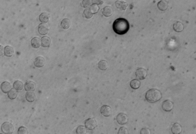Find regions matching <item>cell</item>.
Listing matches in <instances>:
<instances>
[{
    "instance_id": "1",
    "label": "cell",
    "mask_w": 196,
    "mask_h": 134,
    "mask_svg": "<svg viewBox=\"0 0 196 134\" xmlns=\"http://www.w3.org/2000/svg\"><path fill=\"white\" fill-rule=\"evenodd\" d=\"M130 28L128 21L123 18L117 19L113 24V29L114 32L119 35H123L127 33Z\"/></svg>"
},
{
    "instance_id": "2",
    "label": "cell",
    "mask_w": 196,
    "mask_h": 134,
    "mask_svg": "<svg viewBox=\"0 0 196 134\" xmlns=\"http://www.w3.org/2000/svg\"><path fill=\"white\" fill-rule=\"evenodd\" d=\"M162 97L161 91L155 89H150L147 92L145 99L148 102L154 103L159 101Z\"/></svg>"
},
{
    "instance_id": "3",
    "label": "cell",
    "mask_w": 196,
    "mask_h": 134,
    "mask_svg": "<svg viewBox=\"0 0 196 134\" xmlns=\"http://www.w3.org/2000/svg\"><path fill=\"white\" fill-rule=\"evenodd\" d=\"M1 130L5 134H11L14 130L13 125L9 122H4L2 125Z\"/></svg>"
},
{
    "instance_id": "4",
    "label": "cell",
    "mask_w": 196,
    "mask_h": 134,
    "mask_svg": "<svg viewBox=\"0 0 196 134\" xmlns=\"http://www.w3.org/2000/svg\"><path fill=\"white\" fill-rule=\"evenodd\" d=\"M85 125L87 129L93 130L97 127V122L94 118H88L85 121Z\"/></svg>"
},
{
    "instance_id": "5",
    "label": "cell",
    "mask_w": 196,
    "mask_h": 134,
    "mask_svg": "<svg viewBox=\"0 0 196 134\" xmlns=\"http://www.w3.org/2000/svg\"><path fill=\"white\" fill-rule=\"evenodd\" d=\"M116 121L120 125H125L128 122V117L126 114L120 113L117 115Z\"/></svg>"
},
{
    "instance_id": "6",
    "label": "cell",
    "mask_w": 196,
    "mask_h": 134,
    "mask_svg": "<svg viewBox=\"0 0 196 134\" xmlns=\"http://www.w3.org/2000/svg\"><path fill=\"white\" fill-rule=\"evenodd\" d=\"M147 74V71L143 68L138 69L136 71V76L138 79L140 80H143L146 79Z\"/></svg>"
},
{
    "instance_id": "7",
    "label": "cell",
    "mask_w": 196,
    "mask_h": 134,
    "mask_svg": "<svg viewBox=\"0 0 196 134\" xmlns=\"http://www.w3.org/2000/svg\"><path fill=\"white\" fill-rule=\"evenodd\" d=\"M162 108L164 111H171L173 109V103L169 100H164L162 103Z\"/></svg>"
},
{
    "instance_id": "8",
    "label": "cell",
    "mask_w": 196,
    "mask_h": 134,
    "mask_svg": "<svg viewBox=\"0 0 196 134\" xmlns=\"http://www.w3.org/2000/svg\"><path fill=\"white\" fill-rule=\"evenodd\" d=\"M101 113L105 117H108L110 116L112 113V109L110 106L107 105H104L101 108Z\"/></svg>"
},
{
    "instance_id": "9",
    "label": "cell",
    "mask_w": 196,
    "mask_h": 134,
    "mask_svg": "<svg viewBox=\"0 0 196 134\" xmlns=\"http://www.w3.org/2000/svg\"><path fill=\"white\" fill-rule=\"evenodd\" d=\"M36 88V84L32 81H28L25 84V89L27 92L34 91Z\"/></svg>"
},
{
    "instance_id": "10",
    "label": "cell",
    "mask_w": 196,
    "mask_h": 134,
    "mask_svg": "<svg viewBox=\"0 0 196 134\" xmlns=\"http://www.w3.org/2000/svg\"><path fill=\"white\" fill-rule=\"evenodd\" d=\"M49 31V27L47 24L44 23H40L38 27V31L41 35H45L47 34Z\"/></svg>"
},
{
    "instance_id": "11",
    "label": "cell",
    "mask_w": 196,
    "mask_h": 134,
    "mask_svg": "<svg viewBox=\"0 0 196 134\" xmlns=\"http://www.w3.org/2000/svg\"><path fill=\"white\" fill-rule=\"evenodd\" d=\"M171 131L173 134H180L182 131V126L177 123H176L172 126Z\"/></svg>"
},
{
    "instance_id": "12",
    "label": "cell",
    "mask_w": 196,
    "mask_h": 134,
    "mask_svg": "<svg viewBox=\"0 0 196 134\" xmlns=\"http://www.w3.org/2000/svg\"><path fill=\"white\" fill-rule=\"evenodd\" d=\"M45 63L44 58L42 57L39 56L37 57L34 61V64L36 67L41 68L43 67Z\"/></svg>"
},
{
    "instance_id": "13",
    "label": "cell",
    "mask_w": 196,
    "mask_h": 134,
    "mask_svg": "<svg viewBox=\"0 0 196 134\" xmlns=\"http://www.w3.org/2000/svg\"><path fill=\"white\" fill-rule=\"evenodd\" d=\"M113 13H114V10H113L112 8L110 6L105 7L102 9L103 15L106 17H108L111 16Z\"/></svg>"
},
{
    "instance_id": "14",
    "label": "cell",
    "mask_w": 196,
    "mask_h": 134,
    "mask_svg": "<svg viewBox=\"0 0 196 134\" xmlns=\"http://www.w3.org/2000/svg\"><path fill=\"white\" fill-rule=\"evenodd\" d=\"M1 88L3 92L7 93L11 90V84L9 82L5 81L2 83L1 85Z\"/></svg>"
},
{
    "instance_id": "15",
    "label": "cell",
    "mask_w": 196,
    "mask_h": 134,
    "mask_svg": "<svg viewBox=\"0 0 196 134\" xmlns=\"http://www.w3.org/2000/svg\"><path fill=\"white\" fill-rule=\"evenodd\" d=\"M173 28L175 32H180L183 31L184 27V25L182 22H177L173 24Z\"/></svg>"
},
{
    "instance_id": "16",
    "label": "cell",
    "mask_w": 196,
    "mask_h": 134,
    "mask_svg": "<svg viewBox=\"0 0 196 134\" xmlns=\"http://www.w3.org/2000/svg\"><path fill=\"white\" fill-rule=\"evenodd\" d=\"M168 2L166 1H161L157 4V7L161 11H164L167 9L168 7Z\"/></svg>"
},
{
    "instance_id": "17",
    "label": "cell",
    "mask_w": 196,
    "mask_h": 134,
    "mask_svg": "<svg viewBox=\"0 0 196 134\" xmlns=\"http://www.w3.org/2000/svg\"><path fill=\"white\" fill-rule=\"evenodd\" d=\"M115 4L116 7L121 11H125L128 5V4L126 2L120 1H116Z\"/></svg>"
},
{
    "instance_id": "18",
    "label": "cell",
    "mask_w": 196,
    "mask_h": 134,
    "mask_svg": "<svg viewBox=\"0 0 196 134\" xmlns=\"http://www.w3.org/2000/svg\"><path fill=\"white\" fill-rule=\"evenodd\" d=\"M50 17V14L47 13H41L39 16V20L40 22L43 23H47Z\"/></svg>"
},
{
    "instance_id": "19",
    "label": "cell",
    "mask_w": 196,
    "mask_h": 134,
    "mask_svg": "<svg viewBox=\"0 0 196 134\" xmlns=\"http://www.w3.org/2000/svg\"><path fill=\"white\" fill-rule=\"evenodd\" d=\"M41 45L43 47H48L51 43V39L47 36L43 37L41 39Z\"/></svg>"
},
{
    "instance_id": "20",
    "label": "cell",
    "mask_w": 196,
    "mask_h": 134,
    "mask_svg": "<svg viewBox=\"0 0 196 134\" xmlns=\"http://www.w3.org/2000/svg\"><path fill=\"white\" fill-rule=\"evenodd\" d=\"M130 86L131 88L134 89H138L140 87L141 82L137 79H133L130 82Z\"/></svg>"
},
{
    "instance_id": "21",
    "label": "cell",
    "mask_w": 196,
    "mask_h": 134,
    "mask_svg": "<svg viewBox=\"0 0 196 134\" xmlns=\"http://www.w3.org/2000/svg\"><path fill=\"white\" fill-rule=\"evenodd\" d=\"M31 44L32 47L35 48H39L41 46V40L38 37L33 38L31 40Z\"/></svg>"
},
{
    "instance_id": "22",
    "label": "cell",
    "mask_w": 196,
    "mask_h": 134,
    "mask_svg": "<svg viewBox=\"0 0 196 134\" xmlns=\"http://www.w3.org/2000/svg\"><path fill=\"white\" fill-rule=\"evenodd\" d=\"M4 51V54L7 57L12 56L14 52L13 48L9 46L5 47Z\"/></svg>"
},
{
    "instance_id": "23",
    "label": "cell",
    "mask_w": 196,
    "mask_h": 134,
    "mask_svg": "<svg viewBox=\"0 0 196 134\" xmlns=\"http://www.w3.org/2000/svg\"><path fill=\"white\" fill-rule=\"evenodd\" d=\"M108 62L105 60H101L98 62V67L100 70L104 71L107 70L108 68Z\"/></svg>"
},
{
    "instance_id": "24",
    "label": "cell",
    "mask_w": 196,
    "mask_h": 134,
    "mask_svg": "<svg viewBox=\"0 0 196 134\" xmlns=\"http://www.w3.org/2000/svg\"><path fill=\"white\" fill-rule=\"evenodd\" d=\"M18 92L16 89L12 88L8 93V96L10 99H15L17 97Z\"/></svg>"
},
{
    "instance_id": "25",
    "label": "cell",
    "mask_w": 196,
    "mask_h": 134,
    "mask_svg": "<svg viewBox=\"0 0 196 134\" xmlns=\"http://www.w3.org/2000/svg\"><path fill=\"white\" fill-rule=\"evenodd\" d=\"M71 24L70 20L68 19H64L61 22V26L62 28L66 29L69 28Z\"/></svg>"
},
{
    "instance_id": "26",
    "label": "cell",
    "mask_w": 196,
    "mask_h": 134,
    "mask_svg": "<svg viewBox=\"0 0 196 134\" xmlns=\"http://www.w3.org/2000/svg\"><path fill=\"white\" fill-rule=\"evenodd\" d=\"M27 100L29 102H33L36 99L35 94L33 92H28L26 94Z\"/></svg>"
},
{
    "instance_id": "27",
    "label": "cell",
    "mask_w": 196,
    "mask_h": 134,
    "mask_svg": "<svg viewBox=\"0 0 196 134\" xmlns=\"http://www.w3.org/2000/svg\"><path fill=\"white\" fill-rule=\"evenodd\" d=\"M23 83L19 80H17L13 84V88L17 90H20L23 89Z\"/></svg>"
},
{
    "instance_id": "28",
    "label": "cell",
    "mask_w": 196,
    "mask_h": 134,
    "mask_svg": "<svg viewBox=\"0 0 196 134\" xmlns=\"http://www.w3.org/2000/svg\"><path fill=\"white\" fill-rule=\"evenodd\" d=\"M84 126L80 125L77 128L76 133L77 134H86L87 133V129Z\"/></svg>"
},
{
    "instance_id": "29",
    "label": "cell",
    "mask_w": 196,
    "mask_h": 134,
    "mask_svg": "<svg viewBox=\"0 0 196 134\" xmlns=\"http://www.w3.org/2000/svg\"><path fill=\"white\" fill-rule=\"evenodd\" d=\"M93 14L90 11V9H87L84 11L83 15L84 17L87 19L91 18L92 17Z\"/></svg>"
},
{
    "instance_id": "30",
    "label": "cell",
    "mask_w": 196,
    "mask_h": 134,
    "mask_svg": "<svg viewBox=\"0 0 196 134\" xmlns=\"http://www.w3.org/2000/svg\"><path fill=\"white\" fill-rule=\"evenodd\" d=\"M90 9L93 14H96L99 11V7L97 4H92V5L90 8Z\"/></svg>"
},
{
    "instance_id": "31",
    "label": "cell",
    "mask_w": 196,
    "mask_h": 134,
    "mask_svg": "<svg viewBox=\"0 0 196 134\" xmlns=\"http://www.w3.org/2000/svg\"><path fill=\"white\" fill-rule=\"evenodd\" d=\"M92 1H90V0L86 1V0H84L82 1L83 6L85 8H90L91 5H92Z\"/></svg>"
},
{
    "instance_id": "32",
    "label": "cell",
    "mask_w": 196,
    "mask_h": 134,
    "mask_svg": "<svg viewBox=\"0 0 196 134\" xmlns=\"http://www.w3.org/2000/svg\"><path fill=\"white\" fill-rule=\"evenodd\" d=\"M28 131L27 129L25 127H21L19 128L18 130V134H28Z\"/></svg>"
},
{
    "instance_id": "33",
    "label": "cell",
    "mask_w": 196,
    "mask_h": 134,
    "mask_svg": "<svg viewBox=\"0 0 196 134\" xmlns=\"http://www.w3.org/2000/svg\"><path fill=\"white\" fill-rule=\"evenodd\" d=\"M118 134H129L128 131L125 127H121L119 129Z\"/></svg>"
},
{
    "instance_id": "34",
    "label": "cell",
    "mask_w": 196,
    "mask_h": 134,
    "mask_svg": "<svg viewBox=\"0 0 196 134\" xmlns=\"http://www.w3.org/2000/svg\"><path fill=\"white\" fill-rule=\"evenodd\" d=\"M140 134H151V131L148 128H143L141 130Z\"/></svg>"
},
{
    "instance_id": "35",
    "label": "cell",
    "mask_w": 196,
    "mask_h": 134,
    "mask_svg": "<svg viewBox=\"0 0 196 134\" xmlns=\"http://www.w3.org/2000/svg\"><path fill=\"white\" fill-rule=\"evenodd\" d=\"M92 4H96L97 5H100V4H102L103 3V1H98V0H94L92 1Z\"/></svg>"
},
{
    "instance_id": "36",
    "label": "cell",
    "mask_w": 196,
    "mask_h": 134,
    "mask_svg": "<svg viewBox=\"0 0 196 134\" xmlns=\"http://www.w3.org/2000/svg\"><path fill=\"white\" fill-rule=\"evenodd\" d=\"M0 50H1V55H2L3 53V47L1 45V47H0Z\"/></svg>"
},
{
    "instance_id": "37",
    "label": "cell",
    "mask_w": 196,
    "mask_h": 134,
    "mask_svg": "<svg viewBox=\"0 0 196 134\" xmlns=\"http://www.w3.org/2000/svg\"></svg>"
}]
</instances>
